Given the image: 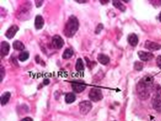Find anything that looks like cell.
I'll use <instances>...</instances> for the list:
<instances>
[{
  "instance_id": "8992f818",
  "label": "cell",
  "mask_w": 161,
  "mask_h": 121,
  "mask_svg": "<svg viewBox=\"0 0 161 121\" xmlns=\"http://www.w3.org/2000/svg\"><path fill=\"white\" fill-rule=\"evenodd\" d=\"M79 112L82 115H87L92 109V103L90 101H83L79 104Z\"/></svg>"
},
{
  "instance_id": "5b68a950",
  "label": "cell",
  "mask_w": 161,
  "mask_h": 121,
  "mask_svg": "<svg viewBox=\"0 0 161 121\" xmlns=\"http://www.w3.org/2000/svg\"><path fill=\"white\" fill-rule=\"evenodd\" d=\"M89 98L93 102H98L102 100L103 98V94H102L101 91L99 88H92L90 91L89 93Z\"/></svg>"
},
{
  "instance_id": "7402d4cb",
  "label": "cell",
  "mask_w": 161,
  "mask_h": 121,
  "mask_svg": "<svg viewBox=\"0 0 161 121\" xmlns=\"http://www.w3.org/2000/svg\"><path fill=\"white\" fill-rule=\"evenodd\" d=\"M29 57V53L27 51H23V52H21L19 55V60L20 61H25Z\"/></svg>"
},
{
  "instance_id": "9c48e42d",
  "label": "cell",
  "mask_w": 161,
  "mask_h": 121,
  "mask_svg": "<svg viewBox=\"0 0 161 121\" xmlns=\"http://www.w3.org/2000/svg\"><path fill=\"white\" fill-rule=\"evenodd\" d=\"M138 55L139 58L143 61H148L154 57V55L152 53L146 52V51H139Z\"/></svg>"
},
{
  "instance_id": "4316f807",
  "label": "cell",
  "mask_w": 161,
  "mask_h": 121,
  "mask_svg": "<svg viewBox=\"0 0 161 121\" xmlns=\"http://www.w3.org/2000/svg\"><path fill=\"white\" fill-rule=\"evenodd\" d=\"M43 1H35V3H36L37 7H40L43 5Z\"/></svg>"
},
{
  "instance_id": "7c38bea8",
  "label": "cell",
  "mask_w": 161,
  "mask_h": 121,
  "mask_svg": "<svg viewBox=\"0 0 161 121\" xmlns=\"http://www.w3.org/2000/svg\"><path fill=\"white\" fill-rule=\"evenodd\" d=\"M45 24V21H44V19L41 17V15H38L36 17H35V27L37 29H41V28L44 26Z\"/></svg>"
},
{
  "instance_id": "2e32d148",
  "label": "cell",
  "mask_w": 161,
  "mask_h": 121,
  "mask_svg": "<svg viewBox=\"0 0 161 121\" xmlns=\"http://www.w3.org/2000/svg\"><path fill=\"white\" fill-rule=\"evenodd\" d=\"M13 48H14L15 50H17V51H23V50H24L25 48L24 44L19 41H14L13 44Z\"/></svg>"
},
{
  "instance_id": "30bf717a",
  "label": "cell",
  "mask_w": 161,
  "mask_h": 121,
  "mask_svg": "<svg viewBox=\"0 0 161 121\" xmlns=\"http://www.w3.org/2000/svg\"><path fill=\"white\" fill-rule=\"evenodd\" d=\"M19 30V27L16 25H13V26H10L6 32V37L9 39H12L13 37L15 36L17 32Z\"/></svg>"
},
{
  "instance_id": "e0dca14e",
  "label": "cell",
  "mask_w": 161,
  "mask_h": 121,
  "mask_svg": "<svg viewBox=\"0 0 161 121\" xmlns=\"http://www.w3.org/2000/svg\"><path fill=\"white\" fill-rule=\"evenodd\" d=\"M10 96H11V95H10V92H8L2 94V96H1V104H2V106L7 104V103H8L9 100H10Z\"/></svg>"
},
{
  "instance_id": "484cf974",
  "label": "cell",
  "mask_w": 161,
  "mask_h": 121,
  "mask_svg": "<svg viewBox=\"0 0 161 121\" xmlns=\"http://www.w3.org/2000/svg\"><path fill=\"white\" fill-rule=\"evenodd\" d=\"M0 68H1V72H0V73H1V82L2 81V79H3L4 78V75H5V70H4V68L2 67V65H1V67H0Z\"/></svg>"
},
{
  "instance_id": "ac0fdd59",
  "label": "cell",
  "mask_w": 161,
  "mask_h": 121,
  "mask_svg": "<svg viewBox=\"0 0 161 121\" xmlns=\"http://www.w3.org/2000/svg\"><path fill=\"white\" fill-rule=\"evenodd\" d=\"M76 69L77 72H83L84 70V64L81 58H78L76 64Z\"/></svg>"
},
{
  "instance_id": "52a82bcc",
  "label": "cell",
  "mask_w": 161,
  "mask_h": 121,
  "mask_svg": "<svg viewBox=\"0 0 161 121\" xmlns=\"http://www.w3.org/2000/svg\"><path fill=\"white\" fill-rule=\"evenodd\" d=\"M51 44L55 49H61L64 46V41L59 35H55L52 37Z\"/></svg>"
},
{
  "instance_id": "ffe728a7",
  "label": "cell",
  "mask_w": 161,
  "mask_h": 121,
  "mask_svg": "<svg viewBox=\"0 0 161 121\" xmlns=\"http://www.w3.org/2000/svg\"><path fill=\"white\" fill-rule=\"evenodd\" d=\"M76 100V96L74 95L73 93L70 92V93L66 94V102L67 103H72Z\"/></svg>"
},
{
  "instance_id": "f1b7e54d",
  "label": "cell",
  "mask_w": 161,
  "mask_h": 121,
  "mask_svg": "<svg viewBox=\"0 0 161 121\" xmlns=\"http://www.w3.org/2000/svg\"><path fill=\"white\" fill-rule=\"evenodd\" d=\"M49 82H50L49 79H45V80H44V84H45V85H48Z\"/></svg>"
},
{
  "instance_id": "d4e9b609",
  "label": "cell",
  "mask_w": 161,
  "mask_h": 121,
  "mask_svg": "<svg viewBox=\"0 0 161 121\" xmlns=\"http://www.w3.org/2000/svg\"><path fill=\"white\" fill-rule=\"evenodd\" d=\"M156 64L159 68H161V55H159L156 57Z\"/></svg>"
},
{
  "instance_id": "277c9868",
  "label": "cell",
  "mask_w": 161,
  "mask_h": 121,
  "mask_svg": "<svg viewBox=\"0 0 161 121\" xmlns=\"http://www.w3.org/2000/svg\"><path fill=\"white\" fill-rule=\"evenodd\" d=\"M153 107L159 113H161V87H158L153 99Z\"/></svg>"
},
{
  "instance_id": "9a60e30c",
  "label": "cell",
  "mask_w": 161,
  "mask_h": 121,
  "mask_svg": "<svg viewBox=\"0 0 161 121\" xmlns=\"http://www.w3.org/2000/svg\"><path fill=\"white\" fill-rule=\"evenodd\" d=\"M97 60L100 64H104V65H106L110 62V58H109L108 56L104 54H99L98 56H97Z\"/></svg>"
},
{
  "instance_id": "6da1fadb",
  "label": "cell",
  "mask_w": 161,
  "mask_h": 121,
  "mask_svg": "<svg viewBox=\"0 0 161 121\" xmlns=\"http://www.w3.org/2000/svg\"><path fill=\"white\" fill-rule=\"evenodd\" d=\"M153 86V77L152 75H146L136 85V92L139 98L145 100L150 97Z\"/></svg>"
},
{
  "instance_id": "7a4b0ae2",
  "label": "cell",
  "mask_w": 161,
  "mask_h": 121,
  "mask_svg": "<svg viewBox=\"0 0 161 121\" xmlns=\"http://www.w3.org/2000/svg\"><path fill=\"white\" fill-rule=\"evenodd\" d=\"M79 21L74 16H71L68 20L64 29V34L67 37H72L79 29Z\"/></svg>"
},
{
  "instance_id": "4dcf8cb0",
  "label": "cell",
  "mask_w": 161,
  "mask_h": 121,
  "mask_svg": "<svg viewBox=\"0 0 161 121\" xmlns=\"http://www.w3.org/2000/svg\"><path fill=\"white\" fill-rule=\"evenodd\" d=\"M78 2H87V1H77Z\"/></svg>"
},
{
  "instance_id": "5bb4252c",
  "label": "cell",
  "mask_w": 161,
  "mask_h": 121,
  "mask_svg": "<svg viewBox=\"0 0 161 121\" xmlns=\"http://www.w3.org/2000/svg\"><path fill=\"white\" fill-rule=\"evenodd\" d=\"M86 85H83V84L80 83H76V82H74V83L72 84V88L73 89V91L77 93H79V92H82L83 90H85L86 88Z\"/></svg>"
},
{
  "instance_id": "44dd1931",
  "label": "cell",
  "mask_w": 161,
  "mask_h": 121,
  "mask_svg": "<svg viewBox=\"0 0 161 121\" xmlns=\"http://www.w3.org/2000/svg\"><path fill=\"white\" fill-rule=\"evenodd\" d=\"M72 55H73V51H72V49H70V48H67V49H66V51H64V53H63L62 58L69 59L70 58Z\"/></svg>"
},
{
  "instance_id": "cb8c5ba5",
  "label": "cell",
  "mask_w": 161,
  "mask_h": 121,
  "mask_svg": "<svg viewBox=\"0 0 161 121\" xmlns=\"http://www.w3.org/2000/svg\"><path fill=\"white\" fill-rule=\"evenodd\" d=\"M103 28H104V26H103V25H102V24H99L98 26H97V29H96V32H95V33H97V34H98V33H100V31H101L102 29H103Z\"/></svg>"
},
{
  "instance_id": "ba28073f",
  "label": "cell",
  "mask_w": 161,
  "mask_h": 121,
  "mask_svg": "<svg viewBox=\"0 0 161 121\" xmlns=\"http://www.w3.org/2000/svg\"><path fill=\"white\" fill-rule=\"evenodd\" d=\"M145 48L146 49H148L149 51H158L161 48V45L160 44H157V43L153 42V41H146V44H145Z\"/></svg>"
},
{
  "instance_id": "d6986e66",
  "label": "cell",
  "mask_w": 161,
  "mask_h": 121,
  "mask_svg": "<svg viewBox=\"0 0 161 121\" xmlns=\"http://www.w3.org/2000/svg\"><path fill=\"white\" fill-rule=\"evenodd\" d=\"M113 5L115 8L119 9L122 12H125V6L122 3V2L120 1H113Z\"/></svg>"
},
{
  "instance_id": "603a6c76",
  "label": "cell",
  "mask_w": 161,
  "mask_h": 121,
  "mask_svg": "<svg viewBox=\"0 0 161 121\" xmlns=\"http://www.w3.org/2000/svg\"><path fill=\"white\" fill-rule=\"evenodd\" d=\"M134 68H135V70L136 71H141L142 69L143 68V63L139 62V61H136V62H135V64H134Z\"/></svg>"
},
{
  "instance_id": "f546056e",
  "label": "cell",
  "mask_w": 161,
  "mask_h": 121,
  "mask_svg": "<svg viewBox=\"0 0 161 121\" xmlns=\"http://www.w3.org/2000/svg\"><path fill=\"white\" fill-rule=\"evenodd\" d=\"M159 20H160V21H161V12H160V13H159Z\"/></svg>"
},
{
  "instance_id": "3957f363",
  "label": "cell",
  "mask_w": 161,
  "mask_h": 121,
  "mask_svg": "<svg viewBox=\"0 0 161 121\" xmlns=\"http://www.w3.org/2000/svg\"><path fill=\"white\" fill-rule=\"evenodd\" d=\"M31 3L26 2V3L23 4L18 10V14H17V17L19 20H26L27 19L26 18V17H27V18H29L30 17V10H31Z\"/></svg>"
},
{
  "instance_id": "4fadbf2b",
  "label": "cell",
  "mask_w": 161,
  "mask_h": 121,
  "mask_svg": "<svg viewBox=\"0 0 161 121\" xmlns=\"http://www.w3.org/2000/svg\"><path fill=\"white\" fill-rule=\"evenodd\" d=\"M10 44L6 41L1 43V54L2 56H6L10 52Z\"/></svg>"
},
{
  "instance_id": "8fae6325",
  "label": "cell",
  "mask_w": 161,
  "mask_h": 121,
  "mask_svg": "<svg viewBox=\"0 0 161 121\" xmlns=\"http://www.w3.org/2000/svg\"><path fill=\"white\" fill-rule=\"evenodd\" d=\"M128 41L131 46L135 47L139 43L138 36L136 34H135V33H131V34L128 35Z\"/></svg>"
},
{
  "instance_id": "83f0119b",
  "label": "cell",
  "mask_w": 161,
  "mask_h": 121,
  "mask_svg": "<svg viewBox=\"0 0 161 121\" xmlns=\"http://www.w3.org/2000/svg\"><path fill=\"white\" fill-rule=\"evenodd\" d=\"M21 121H33V119L30 117H25L21 119Z\"/></svg>"
}]
</instances>
